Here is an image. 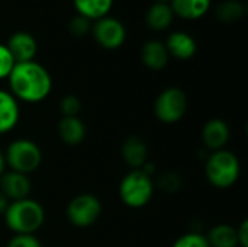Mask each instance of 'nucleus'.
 <instances>
[{"instance_id": "obj_1", "label": "nucleus", "mask_w": 248, "mask_h": 247, "mask_svg": "<svg viewBox=\"0 0 248 247\" xmlns=\"http://www.w3.org/2000/svg\"><path fill=\"white\" fill-rule=\"evenodd\" d=\"M10 93L28 103H38L48 98L52 90V77L39 63L28 61L15 64L9 77Z\"/></svg>"}, {"instance_id": "obj_2", "label": "nucleus", "mask_w": 248, "mask_h": 247, "mask_svg": "<svg viewBox=\"0 0 248 247\" xmlns=\"http://www.w3.org/2000/svg\"><path fill=\"white\" fill-rule=\"evenodd\" d=\"M4 223L15 234H35L45 221L44 207L31 198L10 201L4 214Z\"/></svg>"}, {"instance_id": "obj_3", "label": "nucleus", "mask_w": 248, "mask_h": 247, "mask_svg": "<svg viewBox=\"0 0 248 247\" xmlns=\"http://www.w3.org/2000/svg\"><path fill=\"white\" fill-rule=\"evenodd\" d=\"M241 175L240 159L230 150L212 151L205 163V176L217 189H228L237 183Z\"/></svg>"}, {"instance_id": "obj_4", "label": "nucleus", "mask_w": 248, "mask_h": 247, "mask_svg": "<svg viewBox=\"0 0 248 247\" xmlns=\"http://www.w3.org/2000/svg\"><path fill=\"white\" fill-rule=\"evenodd\" d=\"M155 183L153 176L147 175L142 169L129 170L119 183L121 201L134 210L145 207L154 195Z\"/></svg>"}, {"instance_id": "obj_5", "label": "nucleus", "mask_w": 248, "mask_h": 247, "mask_svg": "<svg viewBox=\"0 0 248 247\" xmlns=\"http://www.w3.org/2000/svg\"><path fill=\"white\" fill-rule=\"evenodd\" d=\"M4 162L10 170L29 176L41 166L42 151L35 141L29 138H17L7 146Z\"/></svg>"}, {"instance_id": "obj_6", "label": "nucleus", "mask_w": 248, "mask_h": 247, "mask_svg": "<svg viewBox=\"0 0 248 247\" xmlns=\"http://www.w3.org/2000/svg\"><path fill=\"white\" fill-rule=\"evenodd\" d=\"M103 207L100 199L93 194L76 195L67 205L65 215L71 226L86 229L93 226L102 215Z\"/></svg>"}, {"instance_id": "obj_7", "label": "nucleus", "mask_w": 248, "mask_h": 247, "mask_svg": "<svg viewBox=\"0 0 248 247\" xmlns=\"http://www.w3.org/2000/svg\"><path fill=\"white\" fill-rule=\"evenodd\" d=\"M187 111V96L179 87L164 89L154 102V114L164 124L179 122Z\"/></svg>"}, {"instance_id": "obj_8", "label": "nucleus", "mask_w": 248, "mask_h": 247, "mask_svg": "<svg viewBox=\"0 0 248 247\" xmlns=\"http://www.w3.org/2000/svg\"><path fill=\"white\" fill-rule=\"evenodd\" d=\"M90 31L96 42L106 49H116L126 39V29L124 23L110 16L97 19Z\"/></svg>"}, {"instance_id": "obj_9", "label": "nucleus", "mask_w": 248, "mask_h": 247, "mask_svg": "<svg viewBox=\"0 0 248 247\" xmlns=\"http://www.w3.org/2000/svg\"><path fill=\"white\" fill-rule=\"evenodd\" d=\"M31 189L32 182L28 175L9 170L0 176V191L9 201L29 198Z\"/></svg>"}, {"instance_id": "obj_10", "label": "nucleus", "mask_w": 248, "mask_h": 247, "mask_svg": "<svg viewBox=\"0 0 248 247\" xmlns=\"http://www.w3.org/2000/svg\"><path fill=\"white\" fill-rule=\"evenodd\" d=\"M6 48L9 49L10 55L17 64V63L33 61L36 51H38V44H36V39L29 32L19 31V32H15L9 38Z\"/></svg>"}, {"instance_id": "obj_11", "label": "nucleus", "mask_w": 248, "mask_h": 247, "mask_svg": "<svg viewBox=\"0 0 248 247\" xmlns=\"http://www.w3.org/2000/svg\"><path fill=\"white\" fill-rule=\"evenodd\" d=\"M230 135H231L230 127L221 118L209 119L202 128V143L208 150H211V153L225 148Z\"/></svg>"}, {"instance_id": "obj_12", "label": "nucleus", "mask_w": 248, "mask_h": 247, "mask_svg": "<svg viewBox=\"0 0 248 247\" xmlns=\"http://www.w3.org/2000/svg\"><path fill=\"white\" fill-rule=\"evenodd\" d=\"M121 156L124 162L132 169H142L148 159V147L141 137H128L121 147Z\"/></svg>"}, {"instance_id": "obj_13", "label": "nucleus", "mask_w": 248, "mask_h": 247, "mask_svg": "<svg viewBox=\"0 0 248 247\" xmlns=\"http://www.w3.org/2000/svg\"><path fill=\"white\" fill-rule=\"evenodd\" d=\"M20 109L17 99L7 90L0 89V135L10 132L19 122Z\"/></svg>"}, {"instance_id": "obj_14", "label": "nucleus", "mask_w": 248, "mask_h": 247, "mask_svg": "<svg viewBox=\"0 0 248 247\" xmlns=\"http://www.w3.org/2000/svg\"><path fill=\"white\" fill-rule=\"evenodd\" d=\"M166 48L169 55L177 60H190L196 54V41L192 35L186 32H171L166 41Z\"/></svg>"}, {"instance_id": "obj_15", "label": "nucleus", "mask_w": 248, "mask_h": 247, "mask_svg": "<svg viewBox=\"0 0 248 247\" xmlns=\"http://www.w3.org/2000/svg\"><path fill=\"white\" fill-rule=\"evenodd\" d=\"M60 140L67 146H78L84 141L87 130L78 116H62L57 127Z\"/></svg>"}, {"instance_id": "obj_16", "label": "nucleus", "mask_w": 248, "mask_h": 247, "mask_svg": "<svg viewBox=\"0 0 248 247\" xmlns=\"http://www.w3.org/2000/svg\"><path fill=\"white\" fill-rule=\"evenodd\" d=\"M169 52L167 48L163 42L151 39L148 42H145L141 48V61L142 64L154 71L163 70L167 63H169Z\"/></svg>"}, {"instance_id": "obj_17", "label": "nucleus", "mask_w": 248, "mask_h": 247, "mask_svg": "<svg viewBox=\"0 0 248 247\" xmlns=\"http://www.w3.org/2000/svg\"><path fill=\"white\" fill-rule=\"evenodd\" d=\"M170 7L174 16L177 15L182 19L195 20L208 13L211 0H171Z\"/></svg>"}, {"instance_id": "obj_18", "label": "nucleus", "mask_w": 248, "mask_h": 247, "mask_svg": "<svg viewBox=\"0 0 248 247\" xmlns=\"http://www.w3.org/2000/svg\"><path fill=\"white\" fill-rule=\"evenodd\" d=\"M174 19V13L169 3H154L150 6L145 15L147 25L154 31L167 29Z\"/></svg>"}, {"instance_id": "obj_19", "label": "nucleus", "mask_w": 248, "mask_h": 247, "mask_svg": "<svg viewBox=\"0 0 248 247\" xmlns=\"http://www.w3.org/2000/svg\"><path fill=\"white\" fill-rule=\"evenodd\" d=\"M113 0H74L77 13L89 20H97L110 12Z\"/></svg>"}, {"instance_id": "obj_20", "label": "nucleus", "mask_w": 248, "mask_h": 247, "mask_svg": "<svg viewBox=\"0 0 248 247\" xmlns=\"http://www.w3.org/2000/svg\"><path fill=\"white\" fill-rule=\"evenodd\" d=\"M211 247H240L237 239V229L230 224H218L212 227L206 236Z\"/></svg>"}, {"instance_id": "obj_21", "label": "nucleus", "mask_w": 248, "mask_h": 247, "mask_svg": "<svg viewBox=\"0 0 248 247\" xmlns=\"http://www.w3.org/2000/svg\"><path fill=\"white\" fill-rule=\"evenodd\" d=\"M244 4L238 0H227L218 4L217 7V17L225 23H234L243 19L244 16Z\"/></svg>"}, {"instance_id": "obj_22", "label": "nucleus", "mask_w": 248, "mask_h": 247, "mask_svg": "<svg viewBox=\"0 0 248 247\" xmlns=\"http://www.w3.org/2000/svg\"><path fill=\"white\" fill-rule=\"evenodd\" d=\"M173 247H211L208 240H206V236H202L201 233H195V231H190V233H186V234H182L174 243Z\"/></svg>"}, {"instance_id": "obj_23", "label": "nucleus", "mask_w": 248, "mask_h": 247, "mask_svg": "<svg viewBox=\"0 0 248 247\" xmlns=\"http://www.w3.org/2000/svg\"><path fill=\"white\" fill-rule=\"evenodd\" d=\"M60 111L62 116H77L81 111V102L76 95H67L60 102Z\"/></svg>"}, {"instance_id": "obj_24", "label": "nucleus", "mask_w": 248, "mask_h": 247, "mask_svg": "<svg viewBox=\"0 0 248 247\" xmlns=\"http://www.w3.org/2000/svg\"><path fill=\"white\" fill-rule=\"evenodd\" d=\"M90 29H92L90 20L83 17V16H80V15L73 17L70 20V23H68V31L74 36H84Z\"/></svg>"}, {"instance_id": "obj_25", "label": "nucleus", "mask_w": 248, "mask_h": 247, "mask_svg": "<svg viewBox=\"0 0 248 247\" xmlns=\"http://www.w3.org/2000/svg\"><path fill=\"white\" fill-rule=\"evenodd\" d=\"M15 64L16 63H15L13 57L10 55L9 49L6 48V45L0 44V80L9 77Z\"/></svg>"}, {"instance_id": "obj_26", "label": "nucleus", "mask_w": 248, "mask_h": 247, "mask_svg": "<svg viewBox=\"0 0 248 247\" xmlns=\"http://www.w3.org/2000/svg\"><path fill=\"white\" fill-rule=\"evenodd\" d=\"M6 247H42L35 234H15Z\"/></svg>"}, {"instance_id": "obj_27", "label": "nucleus", "mask_w": 248, "mask_h": 247, "mask_svg": "<svg viewBox=\"0 0 248 247\" xmlns=\"http://www.w3.org/2000/svg\"><path fill=\"white\" fill-rule=\"evenodd\" d=\"M157 185L163 191L174 192V191L180 189V178L176 173H164L157 181Z\"/></svg>"}, {"instance_id": "obj_28", "label": "nucleus", "mask_w": 248, "mask_h": 247, "mask_svg": "<svg viewBox=\"0 0 248 247\" xmlns=\"http://www.w3.org/2000/svg\"><path fill=\"white\" fill-rule=\"evenodd\" d=\"M237 229V239H238V246L248 247V221L244 220Z\"/></svg>"}, {"instance_id": "obj_29", "label": "nucleus", "mask_w": 248, "mask_h": 247, "mask_svg": "<svg viewBox=\"0 0 248 247\" xmlns=\"http://www.w3.org/2000/svg\"><path fill=\"white\" fill-rule=\"evenodd\" d=\"M9 199L3 195V192L0 191V215H3L4 214V211H6V208H7V205H9Z\"/></svg>"}, {"instance_id": "obj_30", "label": "nucleus", "mask_w": 248, "mask_h": 247, "mask_svg": "<svg viewBox=\"0 0 248 247\" xmlns=\"http://www.w3.org/2000/svg\"><path fill=\"white\" fill-rule=\"evenodd\" d=\"M4 169H6V162H4V154L0 151V176L4 173Z\"/></svg>"}, {"instance_id": "obj_31", "label": "nucleus", "mask_w": 248, "mask_h": 247, "mask_svg": "<svg viewBox=\"0 0 248 247\" xmlns=\"http://www.w3.org/2000/svg\"><path fill=\"white\" fill-rule=\"evenodd\" d=\"M171 0H155V3H169L170 4Z\"/></svg>"}]
</instances>
